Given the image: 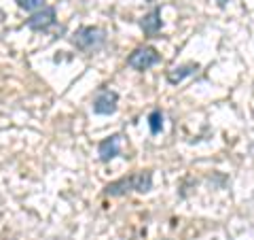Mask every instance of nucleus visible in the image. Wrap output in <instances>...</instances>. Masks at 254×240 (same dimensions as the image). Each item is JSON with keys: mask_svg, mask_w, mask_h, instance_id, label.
<instances>
[{"mask_svg": "<svg viewBox=\"0 0 254 240\" xmlns=\"http://www.w3.org/2000/svg\"><path fill=\"white\" fill-rule=\"evenodd\" d=\"M70 41L81 51H95L106 43V32L98 26H83L74 32Z\"/></svg>", "mask_w": 254, "mask_h": 240, "instance_id": "f257e3e1", "label": "nucleus"}, {"mask_svg": "<svg viewBox=\"0 0 254 240\" xmlns=\"http://www.w3.org/2000/svg\"><path fill=\"white\" fill-rule=\"evenodd\" d=\"M159 62H161V55H159L155 47H138V49H133V53H129L127 66L138 70V73H144V70L153 68Z\"/></svg>", "mask_w": 254, "mask_h": 240, "instance_id": "f03ea898", "label": "nucleus"}, {"mask_svg": "<svg viewBox=\"0 0 254 240\" xmlns=\"http://www.w3.org/2000/svg\"><path fill=\"white\" fill-rule=\"evenodd\" d=\"M119 107V94L108 87H100L93 98V113L95 115H113Z\"/></svg>", "mask_w": 254, "mask_h": 240, "instance_id": "7ed1b4c3", "label": "nucleus"}, {"mask_svg": "<svg viewBox=\"0 0 254 240\" xmlns=\"http://www.w3.org/2000/svg\"><path fill=\"white\" fill-rule=\"evenodd\" d=\"M55 19H58V11H55V6H43V9H38L30 15V19L26 21V26L34 32H43V30H49Z\"/></svg>", "mask_w": 254, "mask_h": 240, "instance_id": "20e7f679", "label": "nucleus"}, {"mask_svg": "<svg viewBox=\"0 0 254 240\" xmlns=\"http://www.w3.org/2000/svg\"><path fill=\"white\" fill-rule=\"evenodd\" d=\"M140 28H142V32H144V36H148V38L157 36L159 32H161V28H163L161 6H155V9L150 11V13H146L144 17L140 19Z\"/></svg>", "mask_w": 254, "mask_h": 240, "instance_id": "39448f33", "label": "nucleus"}, {"mask_svg": "<svg viewBox=\"0 0 254 240\" xmlns=\"http://www.w3.org/2000/svg\"><path fill=\"white\" fill-rule=\"evenodd\" d=\"M98 155L102 162H110L117 155H121V134H113L102 140L98 145Z\"/></svg>", "mask_w": 254, "mask_h": 240, "instance_id": "423d86ee", "label": "nucleus"}, {"mask_svg": "<svg viewBox=\"0 0 254 240\" xmlns=\"http://www.w3.org/2000/svg\"><path fill=\"white\" fill-rule=\"evenodd\" d=\"M197 70H199V64H197V62H187V64H180V66L170 68L165 77H168V83H170V85H178V83L185 81L187 77L195 75Z\"/></svg>", "mask_w": 254, "mask_h": 240, "instance_id": "0eeeda50", "label": "nucleus"}, {"mask_svg": "<svg viewBox=\"0 0 254 240\" xmlns=\"http://www.w3.org/2000/svg\"><path fill=\"white\" fill-rule=\"evenodd\" d=\"M129 191H133V174L131 177H123L119 181H113V183H108V185L104 187V194L113 196V198L125 196V194H129Z\"/></svg>", "mask_w": 254, "mask_h": 240, "instance_id": "6e6552de", "label": "nucleus"}, {"mask_svg": "<svg viewBox=\"0 0 254 240\" xmlns=\"http://www.w3.org/2000/svg\"><path fill=\"white\" fill-rule=\"evenodd\" d=\"M153 189V172L150 170H140L133 174V191H140V194H148Z\"/></svg>", "mask_w": 254, "mask_h": 240, "instance_id": "1a4fd4ad", "label": "nucleus"}, {"mask_svg": "<svg viewBox=\"0 0 254 240\" xmlns=\"http://www.w3.org/2000/svg\"><path fill=\"white\" fill-rule=\"evenodd\" d=\"M148 127H150V134H161V130H163V113L159 109H155L153 113L148 115Z\"/></svg>", "mask_w": 254, "mask_h": 240, "instance_id": "9d476101", "label": "nucleus"}, {"mask_svg": "<svg viewBox=\"0 0 254 240\" xmlns=\"http://www.w3.org/2000/svg\"><path fill=\"white\" fill-rule=\"evenodd\" d=\"M15 2H17L19 9L30 11V13H34V11H38V9H43L45 6V0H15Z\"/></svg>", "mask_w": 254, "mask_h": 240, "instance_id": "9b49d317", "label": "nucleus"}, {"mask_svg": "<svg viewBox=\"0 0 254 240\" xmlns=\"http://www.w3.org/2000/svg\"><path fill=\"white\" fill-rule=\"evenodd\" d=\"M216 2H218V6H227V4H229V0H216Z\"/></svg>", "mask_w": 254, "mask_h": 240, "instance_id": "f8f14e48", "label": "nucleus"}]
</instances>
